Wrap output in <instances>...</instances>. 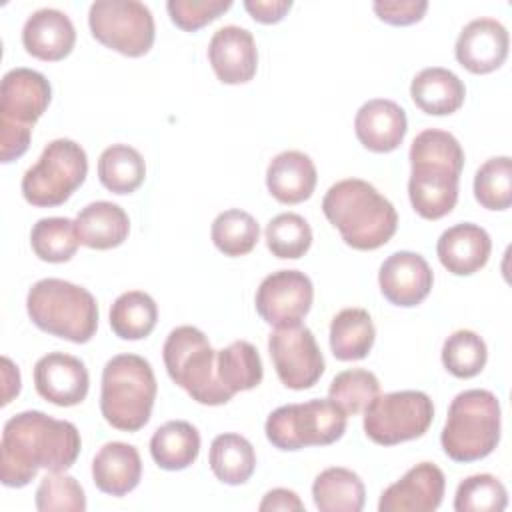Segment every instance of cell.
<instances>
[{
  "instance_id": "6da1fadb",
  "label": "cell",
  "mask_w": 512,
  "mask_h": 512,
  "mask_svg": "<svg viewBox=\"0 0 512 512\" xmlns=\"http://www.w3.org/2000/svg\"><path fill=\"white\" fill-rule=\"evenodd\" d=\"M82 448L78 428L68 420H56L40 410L12 416L0 440V480L8 488L32 482L40 468L66 472Z\"/></svg>"
},
{
  "instance_id": "7a4b0ae2",
  "label": "cell",
  "mask_w": 512,
  "mask_h": 512,
  "mask_svg": "<svg viewBox=\"0 0 512 512\" xmlns=\"http://www.w3.org/2000/svg\"><path fill=\"white\" fill-rule=\"evenodd\" d=\"M322 212L354 250H376L398 228V214L392 202L360 178H346L332 184L324 194Z\"/></svg>"
},
{
  "instance_id": "3957f363",
  "label": "cell",
  "mask_w": 512,
  "mask_h": 512,
  "mask_svg": "<svg viewBox=\"0 0 512 512\" xmlns=\"http://www.w3.org/2000/svg\"><path fill=\"white\" fill-rule=\"evenodd\" d=\"M158 384L150 362L138 354H118L102 370L100 412L124 432H136L150 420Z\"/></svg>"
},
{
  "instance_id": "277c9868",
  "label": "cell",
  "mask_w": 512,
  "mask_h": 512,
  "mask_svg": "<svg viewBox=\"0 0 512 512\" xmlns=\"http://www.w3.org/2000/svg\"><path fill=\"white\" fill-rule=\"evenodd\" d=\"M30 320L52 336L84 344L98 328L96 298L82 286L60 278L38 280L26 296Z\"/></svg>"
},
{
  "instance_id": "5b68a950",
  "label": "cell",
  "mask_w": 512,
  "mask_h": 512,
  "mask_svg": "<svg viewBox=\"0 0 512 512\" xmlns=\"http://www.w3.org/2000/svg\"><path fill=\"white\" fill-rule=\"evenodd\" d=\"M500 442V402L490 390L460 392L440 434L444 454L454 462H476L494 452Z\"/></svg>"
},
{
  "instance_id": "8992f818",
  "label": "cell",
  "mask_w": 512,
  "mask_h": 512,
  "mask_svg": "<svg viewBox=\"0 0 512 512\" xmlns=\"http://www.w3.org/2000/svg\"><path fill=\"white\" fill-rule=\"evenodd\" d=\"M162 358L168 376L184 388L192 400L206 406H220L232 400L216 370V350L196 326L174 328L164 342Z\"/></svg>"
},
{
  "instance_id": "52a82bcc",
  "label": "cell",
  "mask_w": 512,
  "mask_h": 512,
  "mask_svg": "<svg viewBox=\"0 0 512 512\" xmlns=\"http://www.w3.org/2000/svg\"><path fill=\"white\" fill-rule=\"evenodd\" d=\"M346 414L330 398H314L302 404L276 408L266 420L268 442L284 452L306 446H328L346 432Z\"/></svg>"
},
{
  "instance_id": "ba28073f",
  "label": "cell",
  "mask_w": 512,
  "mask_h": 512,
  "mask_svg": "<svg viewBox=\"0 0 512 512\" xmlns=\"http://www.w3.org/2000/svg\"><path fill=\"white\" fill-rule=\"evenodd\" d=\"M88 174V156L84 148L70 140H52L40 154L38 162L22 176V196L38 208L64 204Z\"/></svg>"
},
{
  "instance_id": "9c48e42d",
  "label": "cell",
  "mask_w": 512,
  "mask_h": 512,
  "mask_svg": "<svg viewBox=\"0 0 512 512\" xmlns=\"http://www.w3.org/2000/svg\"><path fill=\"white\" fill-rule=\"evenodd\" d=\"M432 418L434 404L426 392L378 394L364 408V434L380 446H394L420 438L430 428Z\"/></svg>"
},
{
  "instance_id": "30bf717a",
  "label": "cell",
  "mask_w": 512,
  "mask_h": 512,
  "mask_svg": "<svg viewBox=\"0 0 512 512\" xmlns=\"http://www.w3.org/2000/svg\"><path fill=\"white\" fill-rule=\"evenodd\" d=\"M88 26L100 44L130 58L148 54L156 36L152 12L138 0L92 2Z\"/></svg>"
},
{
  "instance_id": "8fae6325",
  "label": "cell",
  "mask_w": 512,
  "mask_h": 512,
  "mask_svg": "<svg viewBox=\"0 0 512 512\" xmlns=\"http://www.w3.org/2000/svg\"><path fill=\"white\" fill-rule=\"evenodd\" d=\"M268 352L280 382L290 390L312 388L324 374V356L308 326H280L268 336Z\"/></svg>"
},
{
  "instance_id": "7c38bea8",
  "label": "cell",
  "mask_w": 512,
  "mask_h": 512,
  "mask_svg": "<svg viewBox=\"0 0 512 512\" xmlns=\"http://www.w3.org/2000/svg\"><path fill=\"white\" fill-rule=\"evenodd\" d=\"M408 196L418 216L438 220L452 212L458 202V182L464 162L412 158Z\"/></svg>"
},
{
  "instance_id": "4fadbf2b",
  "label": "cell",
  "mask_w": 512,
  "mask_h": 512,
  "mask_svg": "<svg viewBox=\"0 0 512 512\" xmlns=\"http://www.w3.org/2000/svg\"><path fill=\"white\" fill-rule=\"evenodd\" d=\"M314 300V286L300 270H278L268 274L256 290V312L274 326L300 324L310 312Z\"/></svg>"
},
{
  "instance_id": "5bb4252c",
  "label": "cell",
  "mask_w": 512,
  "mask_h": 512,
  "mask_svg": "<svg viewBox=\"0 0 512 512\" xmlns=\"http://www.w3.org/2000/svg\"><path fill=\"white\" fill-rule=\"evenodd\" d=\"M52 98L50 82L32 68H12L0 84V128L28 130L46 112Z\"/></svg>"
},
{
  "instance_id": "9a60e30c",
  "label": "cell",
  "mask_w": 512,
  "mask_h": 512,
  "mask_svg": "<svg viewBox=\"0 0 512 512\" xmlns=\"http://www.w3.org/2000/svg\"><path fill=\"white\" fill-rule=\"evenodd\" d=\"M444 490H446L444 472L432 462H420L380 494L378 510L380 512H434L442 504Z\"/></svg>"
},
{
  "instance_id": "2e32d148",
  "label": "cell",
  "mask_w": 512,
  "mask_h": 512,
  "mask_svg": "<svg viewBox=\"0 0 512 512\" xmlns=\"http://www.w3.org/2000/svg\"><path fill=\"white\" fill-rule=\"evenodd\" d=\"M434 274L424 256L400 250L390 254L378 272V284L384 298L396 306H418L432 290Z\"/></svg>"
},
{
  "instance_id": "e0dca14e",
  "label": "cell",
  "mask_w": 512,
  "mask_h": 512,
  "mask_svg": "<svg viewBox=\"0 0 512 512\" xmlns=\"http://www.w3.org/2000/svg\"><path fill=\"white\" fill-rule=\"evenodd\" d=\"M36 392L56 406L80 404L90 388L84 362L66 352H48L34 366Z\"/></svg>"
},
{
  "instance_id": "ac0fdd59",
  "label": "cell",
  "mask_w": 512,
  "mask_h": 512,
  "mask_svg": "<svg viewBox=\"0 0 512 512\" xmlns=\"http://www.w3.org/2000/svg\"><path fill=\"white\" fill-rule=\"evenodd\" d=\"M510 36L496 18H476L458 34L454 54L460 66L472 74H488L500 68L508 56Z\"/></svg>"
},
{
  "instance_id": "d6986e66",
  "label": "cell",
  "mask_w": 512,
  "mask_h": 512,
  "mask_svg": "<svg viewBox=\"0 0 512 512\" xmlns=\"http://www.w3.org/2000/svg\"><path fill=\"white\" fill-rule=\"evenodd\" d=\"M208 60L220 82H250L258 70V50L252 32L234 24L218 28L208 44Z\"/></svg>"
},
{
  "instance_id": "ffe728a7",
  "label": "cell",
  "mask_w": 512,
  "mask_h": 512,
  "mask_svg": "<svg viewBox=\"0 0 512 512\" xmlns=\"http://www.w3.org/2000/svg\"><path fill=\"white\" fill-rule=\"evenodd\" d=\"M408 130L406 112L388 98H374L360 106L354 118V132L360 144L372 152L386 154L396 150Z\"/></svg>"
},
{
  "instance_id": "44dd1931",
  "label": "cell",
  "mask_w": 512,
  "mask_h": 512,
  "mask_svg": "<svg viewBox=\"0 0 512 512\" xmlns=\"http://www.w3.org/2000/svg\"><path fill=\"white\" fill-rule=\"evenodd\" d=\"M22 44L30 56L44 62H56L72 52L76 30L62 10L40 8L26 18Z\"/></svg>"
},
{
  "instance_id": "7402d4cb",
  "label": "cell",
  "mask_w": 512,
  "mask_h": 512,
  "mask_svg": "<svg viewBox=\"0 0 512 512\" xmlns=\"http://www.w3.org/2000/svg\"><path fill=\"white\" fill-rule=\"evenodd\" d=\"M490 252L492 240L488 232L472 222L454 224L444 230L436 244L440 264L456 276H470L484 268Z\"/></svg>"
},
{
  "instance_id": "603a6c76",
  "label": "cell",
  "mask_w": 512,
  "mask_h": 512,
  "mask_svg": "<svg viewBox=\"0 0 512 512\" xmlns=\"http://www.w3.org/2000/svg\"><path fill=\"white\" fill-rule=\"evenodd\" d=\"M316 166L312 158L298 150L276 154L266 170L268 192L282 204H300L316 188Z\"/></svg>"
},
{
  "instance_id": "cb8c5ba5",
  "label": "cell",
  "mask_w": 512,
  "mask_h": 512,
  "mask_svg": "<svg viewBox=\"0 0 512 512\" xmlns=\"http://www.w3.org/2000/svg\"><path fill=\"white\" fill-rule=\"evenodd\" d=\"M142 478L138 450L126 442H106L92 460V480L96 488L110 496L132 492Z\"/></svg>"
},
{
  "instance_id": "d4e9b609",
  "label": "cell",
  "mask_w": 512,
  "mask_h": 512,
  "mask_svg": "<svg viewBox=\"0 0 512 512\" xmlns=\"http://www.w3.org/2000/svg\"><path fill=\"white\" fill-rule=\"evenodd\" d=\"M74 224L80 244L92 250L116 248L128 238L130 232V220L124 208L108 200H98L84 206Z\"/></svg>"
},
{
  "instance_id": "484cf974",
  "label": "cell",
  "mask_w": 512,
  "mask_h": 512,
  "mask_svg": "<svg viewBox=\"0 0 512 512\" xmlns=\"http://www.w3.org/2000/svg\"><path fill=\"white\" fill-rule=\"evenodd\" d=\"M414 104L432 116L454 114L466 98L464 82L448 68L430 66L420 70L410 84Z\"/></svg>"
},
{
  "instance_id": "4316f807",
  "label": "cell",
  "mask_w": 512,
  "mask_h": 512,
  "mask_svg": "<svg viewBox=\"0 0 512 512\" xmlns=\"http://www.w3.org/2000/svg\"><path fill=\"white\" fill-rule=\"evenodd\" d=\"M312 498L320 512H360L366 502V488L356 472L332 466L316 476Z\"/></svg>"
},
{
  "instance_id": "83f0119b",
  "label": "cell",
  "mask_w": 512,
  "mask_h": 512,
  "mask_svg": "<svg viewBox=\"0 0 512 512\" xmlns=\"http://www.w3.org/2000/svg\"><path fill=\"white\" fill-rule=\"evenodd\" d=\"M376 328L364 308H344L330 322V348L336 360L354 362L370 354Z\"/></svg>"
},
{
  "instance_id": "f1b7e54d",
  "label": "cell",
  "mask_w": 512,
  "mask_h": 512,
  "mask_svg": "<svg viewBox=\"0 0 512 512\" xmlns=\"http://www.w3.org/2000/svg\"><path fill=\"white\" fill-rule=\"evenodd\" d=\"M150 454L164 470H184L200 454V434L186 420H170L152 434Z\"/></svg>"
},
{
  "instance_id": "f546056e",
  "label": "cell",
  "mask_w": 512,
  "mask_h": 512,
  "mask_svg": "<svg viewBox=\"0 0 512 512\" xmlns=\"http://www.w3.org/2000/svg\"><path fill=\"white\" fill-rule=\"evenodd\" d=\"M214 476L230 486H238L250 480L256 468V452L250 440L240 434L226 432L212 440L208 454Z\"/></svg>"
},
{
  "instance_id": "4dcf8cb0",
  "label": "cell",
  "mask_w": 512,
  "mask_h": 512,
  "mask_svg": "<svg viewBox=\"0 0 512 512\" xmlns=\"http://www.w3.org/2000/svg\"><path fill=\"white\" fill-rule=\"evenodd\" d=\"M216 370L224 388L236 392L252 390L262 382L264 368L256 346L246 340H236L216 352Z\"/></svg>"
},
{
  "instance_id": "1f68e13d",
  "label": "cell",
  "mask_w": 512,
  "mask_h": 512,
  "mask_svg": "<svg viewBox=\"0 0 512 512\" xmlns=\"http://www.w3.org/2000/svg\"><path fill=\"white\" fill-rule=\"evenodd\" d=\"M158 320L154 298L142 290L120 294L110 308V328L122 340H142L150 336Z\"/></svg>"
},
{
  "instance_id": "d6a6232c",
  "label": "cell",
  "mask_w": 512,
  "mask_h": 512,
  "mask_svg": "<svg viewBox=\"0 0 512 512\" xmlns=\"http://www.w3.org/2000/svg\"><path fill=\"white\" fill-rule=\"evenodd\" d=\"M98 178L114 194L138 190L146 178L142 154L128 144H112L98 158Z\"/></svg>"
},
{
  "instance_id": "836d02e7",
  "label": "cell",
  "mask_w": 512,
  "mask_h": 512,
  "mask_svg": "<svg viewBox=\"0 0 512 512\" xmlns=\"http://www.w3.org/2000/svg\"><path fill=\"white\" fill-rule=\"evenodd\" d=\"M30 246L34 254L44 262H68L80 246L74 220L62 216L40 218L32 226Z\"/></svg>"
},
{
  "instance_id": "e575fe53",
  "label": "cell",
  "mask_w": 512,
  "mask_h": 512,
  "mask_svg": "<svg viewBox=\"0 0 512 512\" xmlns=\"http://www.w3.org/2000/svg\"><path fill=\"white\" fill-rule=\"evenodd\" d=\"M214 246L224 256H244L254 250L260 238V226L256 218L240 208L220 212L210 228Z\"/></svg>"
},
{
  "instance_id": "d590c367",
  "label": "cell",
  "mask_w": 512,
  "mask_h": 512,
  "mask_svg": "<svg viewBox=\"0 0 512 512\" xmlns=\"http://www.w3.org/2000/svg\"><path fill=\"white\" fill-rule=\"evenodd\" d=\"M266 246L268 250L282 260H298L312 246V228L310 224L294 212H284L274 216L266 226Z\"/></svg>"
},
{
  "instance_id": "8d00e7d4",
  "label": "cell",
  "mask_w": 512,
  "mask_h": 512,
  "mask_svg": "<svg viewBox=\"0 0 512 512\" xmlns=\"http://www.w3.org/2000/svg\"><path fill=\"white\" fill-rule=\"evenodd\" d=\"M380 394V382L366 368H350L336 374L328 388V398L344 410L346 416L364 412V408Z\"/></svg>"
},
{
  "instance_id": "74e56055",
  "label": "cell",
  "mask_w": 512,
  "mask_h": 512,
  "mask_svg": "<svg viewBox=\"0 0 512 512\" xmlns=\"http://www.w3.org/2000/svg\"><path fill=\"white\" fill-rule=\"evenodd\" d=\"M488 360L486 342L472 330L452 332L442 346V364L456 378L478 376Z\"/></svg>"
},
{
  "instance_id": "f35d334b",
  "label": "cell",
  "mask_w": 512,
  "mask_h": 512,
  "mask_svg": "<svg viewBox=\"0 0 512 512\" xmlns=\"http://www.w3.org/2000/svg\"><path fill=\"white\" fill-rule=\"evenodd\" d=\"M474 198L488 210H506L512 204V160L494 156L474 176Z\"/></svg>"
},
{
  "instance_id": "ab89813d",
  "label": "cell",
  "mask_w": 512,
  "mask_h": 512,
  "mask_svg": "<svg viewBox=\"0 0 512 512\" xmlns=\"http://www.w3.org/2000/svg\"><path fill=\"white\" fill-rule=\"evenodd\" d=\"M508 506L504 484L492 474L464 478L454 494L456 512H502Z\"/></svg>"
},
{
  "instance_id": "60d3db41",
  "label": "cell",
  "mask_w": 512,
  "mask_h": 512,
  "mask_svg": "<svg viewBox=\"0 0 512 512\" xmlns=\"http://www.w3.org/2000/svg\"><path fill=\"white\" fill-rule=\"evenodd\" d=\"M36 508L40 512H84L86 496L74 476L50 472L36 488Z\"/></svg>"
},
{
  "instance_id": "b9f144b4",
  "label": "cell",
  "mask_w": 512,
  "mask_h": 512,
  "mask_svg": "<svg viewBox=\"0 0 512 512\" xmlns=\"http://www.w3.org/2000/svg\"><path fill=\"white\" fill-rule=\"evenodd\" d=\"M230 0H168L166 10L170 14V20L186 30L196 32L202 26L210 24L218 16H222L226 10H230Z\"/></svg>"
},
{
  "instance_id": "7bdbcfd3",
  "label": "cell",
  "mask_w": 512,
  "mask_h": 512,
  "mask_svg": "<svg viewBox=\"0 0 512 512\" xmlns=\"http://www.w3.org/2000/svg\"><path fill=\"white\" fill-rule=\"evenodd\" d=\"M376 16L392 26H408L420 22L428 10L426 0H376L372 4Z\"/></svg>"
},
{
  "instance_id": "ee69618b",
  "label": "cell",
  "mask_w": 512,
  "mask_h": 512,
  "mask_svg": "<svg viewBox=\"0 0 512 512\" xmlns=\"http://www.w3.org/2000/svg\"><path fill=\"white\" fill-rule=\"evenodd\" d=\"M246 12L260 24L280 22L292 8V0H244Z\"/></svg>"
},
{
  "instance_id": "f6af8a7d",
  "label": "cell",
  "mask_w": 512,
  "mask_h": 512,
  "mask_svg": "<svg viewBox=\"0 0 512 512\" xmlns=\"http://www.w3.org/2000/svg\"><path fill=\"white\" fill-rule=\"evenodd\" d=\"M258 510L260 512H274V510H284V512L296 510V512H302L304 504H302V500L298 498L296 492H292L288 488H274V490L264 494Z\"/></svg>"
},
{
  "instance_id": "bcb514c9",
  "label": "cell",
  "mask_w": 512,
  "mask_h": 512,
  "mask_svg": "<svg viewBox=\"0 0 512 512\" xmlns=\"http://www.w3.org/2000/svg\"><path fill=\"white\" fill-rule=\"evenodd\" d=\"M2 380H4V390H2V406H6L14 396L20 392V372L12 364L10 358H2Z\"/></svg>"
}]
</instances>
